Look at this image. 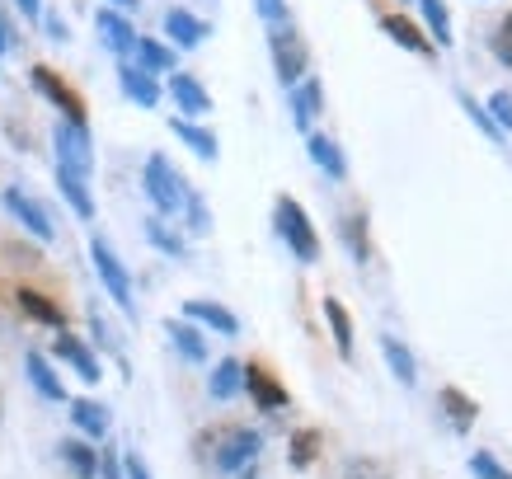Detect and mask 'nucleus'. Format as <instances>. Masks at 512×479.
<instances>
[{
  "mask_svg": "<svg viewBox=\"0 0 512 479\" xmlns=\"http://www.w3.org/2000/svg\"><path fill=\"white\" fill-rule=\"evenodd\" d=\"M123 475H127V479H151V470H146V461H141L137 451H132V456L123 461Z\"/></svg>",
  "mask_w": 512,
  "mask_h": 479,
  "instance_id": "obj_42",
  "label": "nucleus"
},
{
  "mask_svg": "<svg viewBox=\"0 0 512 479\" xmlns=\"http://www.w3.org/2000/svg\"><path fill=\"white\" fill-rule=\"evenodd\" d=\"M52 151H57V170L76 174V179H85V174L94 170V146H90V132L80 123H57L52 127Z\"/></svg>",
  "mask_w": 512,
  "mask_h": 479,
  "instance_id": "obj_2",
  "label": "nucleus"
},
{
  "mask_svg": "<svg viewBox=\"0 0 512 479\" xmlns=\"http://www.w3.org/2000/svg\"><path fill=\"white\" fill-rule=\"evenodd\" d=\"M306 146H311V160L329 174V179H343V174H348V160H343V151H339V146H334L329 137L311 132V141H306Z\"/></svg>",
  "mask_w": 512,
  "mask_h": 479,
  "instance_id": "obj_27",
  "label": "nucleus"
},
{
  "mask_svg": "<svg viewBox=\"0 0 512 479\" xmlns=\"http://www.w3.org/2000/svg\"><path fill=\"white\" fill-rule=\"evenodd\" d=\"M264 451V437L254 433V428H231V433H221V442L212 447V465L226 470V475H240L254 465V456Z\"/></svg>",
  "mask_w": 512,
  "mask_h": 479,
  "instance_id": "obj_5",
  "label": "nucleus"
},
{
  "mask_svg": "<svg viewBox=\"0 0 512 479\" xmlns=\"http://www.w3.org/2000/svg\"><path fill=\"white\" fill-rule=\"evenodd\" d=\"M273 226H278L282 245L292 249L301 263H315V259H320V235H315L311 217L301 212V202L278 198V207H273Z\"/></svg>",
  "mask_w": 512,
  "mask_h": 479,
  "instance_id": "obj_1",
  "label": "nucleus"
},
{
  "mask_svg": "<svg viewBox=\"0 0 512 479\" xmlns=\"http://www.w3.org/2000/svg\"><path fill=\"white\" fill-rule=\"evenodd\" d=\"M146 240H151V245L156 249H165V254H174V259H179V254H184V240H179V235L170 231V226H165V221H146Z\"/></svg>",
  "mask_w": 512,
  "mask_h": 479,
  "instance_id": "obj_33",
  "label": "nucleus"
},
{
  "mask_svg": "<svg viewBox=\"0 0 512 479\" xmlns=\"http://www.w3.org/2000/svg\"><path fill=\"white\" fill-rule=\"evenodd\" d=\"M381 29L395 38V43L404 47V52H419V57H433V43L423 38V29L414 24V19H404V15H381Z\"/></svg>",
  "mask_w": 512,
  "mask_h": 479,
  "instance_id": "obj_15",
  "label": "nucleus"
},
{
  "mask_svg": "<svg viewBox=\"0 0 512 479\" xmlns=\"http://www.w3.org/2000/svg\"><path fill=\"white\" fill-rule=\"evenodd\" d=\"M132 52H137V66L151 71V76H156V71H174V52L165 43H156V38H137Z\"/></svg>",
  "mask_w": 512,
  "mask_h": 479,
  "instance_id": "obj_30",
  "label": "nucleus"
},
{
  "mask_svg": "<svg viewBox=\"0 0 512 479\" xmlns=\"http://www.w3.org/2000/svg\"><path fill=\"white\" fill-rule=\"evenodd\" d=\"M484 113L494 118V127H498V132H503V127H508V132H512V94H503V90H498L494 99H489V109H484Z\"/></svg>",
  "mask_w": 512,
  "mask_h": 479,
  "instance_id": "obj_38",
  "label": "nucleus"
},
{
  "mask_svg": "<svg viewBox=\"0 0 512 479\" xmlns=\"http://www.w3.org/2000/svg\"><path fill=\"white\" fill-rule=\"evenodd\" d=\"M494 57H498L503 66H512V15L494 29Z\"/></svg>",
  "mask_w": 512,
  "mask_h": 479,
  "instance_id": "obj_39",
  "label": "nucleus"
},
{
  "mask_svg": "<svg viewBox=\"0 0 512 479\" xmlns=\"http://www.w3.org/2000/svg\"><path fill=\"white\" fill-rule=\"evenodd\" d=\"M240 390H245V367H240L235 357L217 362V367H212V381H207V395H212V400H235Z\"/></svg>",
  "mask_w": 512,
  "mask_h": 479,
  "instance_id": "obj_18",
  "label": "nucleus"
},
{
  "mask_svg": "<svg viewBox=\"0 0 512 479\" xmlns=\"http://www.w3.org/2000/svg\"><path fill=\"white\" fill-rule=\"evenodd\" d=\"M423 5V19L433 29V47H451V10L447 0H419Z\"/></svg>",
  "mask_w": 512,
  "mask_h": 479,
  "instance_id": "obj_32",
  "label": "nucleus"
},
{
  "mask_svg": "<svg viewBox=\"0 0 512 479\" xmlns=\"http://www.w3.org/2000/svg\"><path fill=\"white\" fill-rule=\"evenodd\" d=\"M170 94L174 104L184 109V118H198V113H212V94L202 90L193 76H170Z\"/></svg>",
  "mask_w": 512,
  "mask_h": 479,
  "instance_id": "obj_17",
  "label": "nucleus"
},
{
  "mask_svg": "<svg viewBox=\"0 0 512 479\" xmlns=\"http://www.w3.org/2000/svg\"><path fill=\"white\" fill-rule=\"evenodd\" d=\"M437 409L447 414V428H451V433H470V428H475V418H480V404L470 400V395H461L456 386H442V390H437Z\"/></svg>",
  "mask_w": 512,
  "mask_h": 479,
  "instance_id": "obj_9",
  "label": "nucleus"
},
{
  "mask_svg": "<svg viewBox=\"0 0 512 479\" xmlns=\"http://www.w3.org/2000/svg\"><path fill=\"white\" fill-rule=\"evenodd\" d=\"M470 475L475 479H512V470L508 465H498L489 451H475V456H470Z\"/></svg>",
  "mask_w": 512,
  "mask_h": 479,
  "instance_id": "obj_36",
  "label": "nucleus"
},
{
  "mask_svg": "<svg viewBox=\"0 0 512 479\" xmlns=\"http://www.w3.org/2000/svg\"><path fill=\"white\" fill-rule=\"evenodd\" d=\"M24 19H43V0H15Z\"/></svg>",
  "mask_w": 512,
  "mask_h": 479,
  "instance_id": "obj_44",
  "label": "nucleus"
},
{
  "mask_svg": "<svg viewBox=\"0 0 512 479\" xmlns=\"http://www.w3.org/2000/svg\"><path fill=\"white\" fill-rule=\"evenodd\" d=\"M113 5H123V10H137V0H113Z\"/></svg>",
  "mask_w": 512,
  "mask_h": 479,
  "instance_id": "obj_47",
  "label": "nucleus"
},
{
  "mask_svg": "<svg viewBox=\"0 0 512 479\" xmlns=\"http://www.w3.org/2000/svg\"><path fill=\"white\" fill-rule=\"evenodd\" d=\"M165 334H170V343L179 348V357H188V362H207V339H202L188 320H170Z\"/></svg>",
  "mask_w": 512,
  "mask_h": 479,
  "instance_id": "obj_24",
  "label": "nucleus"
},
{
  "mask_svg": "<svg viewBox=\"0 0 512 479\" xmlns=\"http://www.w3.org/2000/svg\"><path fill=\"white\" fill-rule=\"evenodd\" d=\"M10 47H15V33H10V24H5V19H0V57H5V52H10Z\"/></svg>",
  "mask_w": 512,
  "mask_h": 479,
  "instance_id": "obj_45",
  "label": "nucleus"
},
{
  "mask_svg": "<svg viewBox=\"0 0 512 479\" xmlns=\"http://www.w3.org/2000/svg\"><path fill=\"white\" fill-rule=\"evenodd\" d=\"M245 390L254 395L259 409H287V390H282V381H273L264 367H245Z\"/></svg>",
  "mask_w": 512,
  "mask_h": 479,
  "instance_id": "obj_14",
  "label": "nucleus"
},
{
  "mask_svg": "<svg viewBox=\"0 0 512 479\" xmlns=\"http://www.w3.org/2000/svg\"><path fill=\"white\" fill-rule=\"evenodd\" d=\"M325 320H329V329H334L339 357H353V320H348V310H343V301L325 296Z\"/></svg>",
  "mask_w": 512,
  "mask_h": 479,
  "instance_id": "obj_29",
  "label": "nucleus"
},
{
  "mask_svg": "<svg viewBox=\"0 0 512 479\" xmlns=\"http://www.w3.org/2000/svg\"><path fill=\"white\" fill-rule=\"evenodd\" d=\"M240 479H259V475H254V465H249V470H240Z\"/></svg>",
  "mask_w": 512,
  "mask_h": 479,
  "instance_id": "obj_48",
  "label": "nucleus"
},
{
  "mask_svg": "<svg viewBox=\"0 0 512 479\" xmlns=\"http://www.w3.org/2000/svg\"><path fill=\"white\" fill-rule=\"evenodd\" d=\"M146 198L156 202V212H179L184 207V198H188V184L179 179V170H174L165 155H151L146 160Z\"/></svg>",
  "mask_w": 512,
  "mask_h": 479,
  "instance_id": "obj_4",
  "label": "nucleus"
},
{
  "mask_svg": "<svg viewBox=\"0 0 512 479\" xmlns=\"http://www.w3.org/2000/svg\"><path fill=\"white\" fill-rule=\"evenodd\" d=\"M381 357H386L390 376H395L400 386H419V362H414V353H409V343H400L395 334H386V339H381Z\"/></svg>",
  "mask_w": 512,
  "mask_h": 479,
  "instance_id": "obj_12",
  "label": "nucleus"
},
{
  "mask_svg": "<svg viewBox=\"0 0 512 479\" xmlns=\"http://www.w3.org/2000/svg\"><path fill=\"white\" fill-rule=\"evenodd\" d=\"M118 80H123V94L132 99V104H141V109H156L160 104V80L151 76V71H141V66H123Z\"/></svg>",
  "mask_w": 512,
  "mask_h": 479,
  "instance_id": "obj_13",
  "label": "nucleus"
},
{
  "mask_svg": "<svg viewBox=\"0 0 512 479\" xmlns=\"http://www.w3.org/2000/svg\"><path fill=\"white\" fill-rule=\"evenodd\" d=\"M184 320L217 329V334H226V339H235V334H240V320H235L226 306H217V301H188V306H184Z\"/></svg>",
  "mask_w": 512,
  "mask_h": 479,
  "instance_id": "obj_11",
  "label": "nucleus"
},
{
  "mask_svg": "<svg viewBox=\"0 0 512 479\" xmlns=\"http://www.w3.org/2000/svg\"><path fill=\"white\" fill-rule=\"evenodd\" d=\"M62 461H66V470L76 479H94L99 475V451L90 447V442H62Z\"/></svg>",
  "mask_w": 512,
  "mask_h": 479,
  "instance_id": "obj_26",
  "label": "nucleus"
},
{
  "mask_svg": "<svg viewBox=\"0 0 512 479\" xmlns=\"http://www.w3.org/2000/svg\"><path fill=\"white\" fill-rule=\"evenodd\" d=\"M57 188H62V198L71 202V212H76L80 221H94V198H90V188H85V179L57 170Z\"/></svg>",
  "mask_w": 512,
  "mask_h": 479,
  "instance_id": "obj_28",
  "label": "nucleus"
},
{
  "mask_svg": "<svg viewBox=\"0 0 512 479\" xmlns=\"http://www.w3.org/2000/svg\"><path fill=\"white\" fill-rule=\"evenodd\" d=\"M165 33H170L174 47H198L207 38V24L198 15H188V10H170L165 15Z\"/></svg>",
  "mask_w": 512,
  "mask_h": 479,
  "instance_id": "obj_20",
  "label": "nucleus"
},
{
  "mask_svg": "<svg viewBox=\"0 0 512 479\" xmlns=\"http://www.w3.org/2000/svg\"><path fill=\"white\" fill-rule=\"evenodd\" d=\"M71 423H76L85 437H104L109 433V409L99 400H71Z\"/></svg>",
  "mask_w": 512,
  "mask_h": 479,
  "instance_id": "obj_22",
  "label": "nucleus"
},
{
  "mask_svg": "<svg viewBox=\"0 0 512 479\" xmlns=\"http://www.w3.org/2000/svg\"><path fill=\"white\" fill-rule=\"evenodd\" d=\"M348 479H386V470L372 461H348Z\"/></svg>",
  "mask_w": 512,
  "mask_h": 479,
  "instance_id": "obj_41",
  "label": "nucleus"
},
{
  "mask_svg": "<svg viewBox=\"0 0 512 479\" xmlns=\"http://www.w3.org/2000/svg\"><path fill=\"white\" fill-rule=\"evenodd\" d=\"M5 212H10V217H15L19 226L33 235V240H52V221H47V212L29 198V193H19V188H5Z\"/></svg>",
  "mask_w": 512,
  "mask_h": 479,
  "instance_id": "obj_8",
  "label": "nucleus"
},
{
  "mask_svg": "<svg viewBox=\"0 0 512 479\" xmlns=\"http://www.w3.org/2000/svg\"><path fill=\"white\" fill-rule=\"evenodd\" d=\"M57 357H62V362H71V367L80 371V381H99V357L90 353V348H85V343L76 339V334H62V339H57Z\"/></svg>",
  "mask_w": 512,
  "mask_h": 479,
  "instance_id": "obj_19",
  "label": "nucleus"
},
{
  "mask_svg": "<svg viewBox=\"0 0 512 479\" xmlns=\"http://www.w3.org/2000/svg\"><path fill=\"white\" fill-rule=\"evenodd\" d=\"M320 104H325V90H320V80H306V85L292 94V118H296V127H301V132H311V123H315V113H320Z\"/></svg>",
  "mask_w": 512,
  "mask_h": 479,
  "instance_id": "obj_25",
  "label": "nucleus"
},
{
  "mask_svg": "<svg viewBox=\"0 0 512 479\" xmlns=\"http://www.w3.org/2000/svg\"><path fill=\"white\" fill-rule=\"evenodd\" d=\"M456 99H461V109H466V118H470V123H475V127H480L484 137H489V141H503V132H498V127H494V118H489V113H484L480 104L470 99V94H456Z\"/></svg>",
  "mask_w": 512,
  "mask_h": 479,
  "instance_id": "obj_35",
  "label": "nucleus"
},
{
  "mask_svg": "<svg viewBox=\"0 0 512 479\" xmlns=\"http://www.w3.org/2000/svg\"><path fill=\"white\" fill-rule=\"evenodd\" d=\"M24 367H29V381H33V390H38L43 400H66V386L57 381V371L47 367L43 353H29L24 357Z\"/></svg>",
  "mask_w": 512,
  "mask_h": 479,
  "instance_id": "obj_23",
  "label": "nucleus"
},
{
  "mask_svg": "<svg viewBox=\"0 0 512 479\" xmlns=\"http://www.w3.org/2000/svg\"><path fill=\"white\" fill-rule=\"evenodd\" d=\"M99 475H104V479H123V465H118V456H99Z\"/></svg>",
  "mask_w": 512,
  "mask_h": 479,
  "instance_id": "obj_43",
  "label": "nucleus"
},
{
  "mask_svg": "<svg viewBox=\"0 0 512 479\" xmlns=\"http://www.w3.org/2000/svg\"><path fill=\"white\" fill-rule=\"evenodd\" d=\"M254 5H259V15H264L273 29H287V5H282V0H254Z\"/></svg>",
  "mask_w": 512,
  "mask_h": 479,
  "instance_id": "obj_40",
  "label": "nucleus"
},
{
  "mask_svg": "<svg viewBox=\"0 0 512 479\" xmlns=\"http://www.w3.org/2000/svg\"><path fill=\"white\" fill-rule=\"evenodd\" d=\"M343 240H348V249H353L357 263H367V254H372V249H367V221L348 217V221H343Z\"/></svg>",
  "mask_w": 512,
  "mask_h": 479,
  "instance_id": "obj_34",
  "label": "nucleus"
},
{
  "mask_svg": "<svg viewBox=\"0 0 512 479\" xmlns=\"http://www.w3.org/2000/svg\"><path fill=\"white\" fill-rule=\"evenodd\" d=\"M29 80H33V90L43 94V99H52V104L66 113V123H80V127H85V104H80V94L71 90V85H66L57 71H47V66H33Z\"/></svg>",
  "mask_w": 512,
  "mask_h": 479,
  "instance_id": "obj_7",
  "label": "nucleus"
},
{
  "mask_svg": "<svg viewBox=\"0 0 512 479\" xmlns=\"http://www.w3.org/2000/svg\"><path fill=\"white\" fill-rule=\"evenodd\" d=\"M15 301H19V310L29 315V320H38V325H52V329H62L66 325V315L52 301H47L43 292H33V287H19L15 292Z\"/></svg>",
  "mask_w": 512,
  "mask_h": 479,
  "instance_id": "obj_21",
  "label": "nucleus"
},
{
  "mask_svg": "<svg viewBox=\"0 0 512 479\" xmlns=\"http://www.w3.org/2000/svg\"><path fill=\"white\" fill-rule=\"evenodd\" d=\"M94 29H99L104 47H109V52H118V57L137 47V29H132V19L118 15V10H99V15H94Z\"/></svg>",
  "mask_w": 512,
  "mask_h": 479,
  "instance_id": "obj_10",
  "label": "nucleus"
},
{
  "mask_svg": "<svg viewBox=\"0 0 512 479\" xmlns=\"http://www.w3.org/2000/svg\"><path fill=\"white\" fill-rule=\"evenodd\" d=\"M306 62H311V57H306V43H301L292 29L273 33V71H278V80L287 85V90H296V85H301Z\"/></svg>",
  "mask_w": 512,
  "mask_h": 479,
  "instance_id": "obj_6",
  "label": "nucleus"
},
{
  "mask_svg": "<svg viewBox=\"0 0 512 479\" xmlns=\"http://www.w3.org/2000/svg\"><path fill=\"white\" fill-rule=\"evenodd\" d=\"M43 24H47V33H52V38H62V43H66V24H62V19H52V15H47Z\"/></svg>",
  "mask_w": 512,
  "mask_h": 479,
  "instance_id": "obj_46",
  "label": "nucleus"
},
{
  "mask_svg": "<svg viewBox=\"0 0 512 479\" xmlns=\"http://www.w3.org/2000/svg\"><path fill=\"white\" fill-rule=\"evenodd\" d=\"M170 132H174V137H179V141H184L188 151H198V160H207V165H212V160H217V155H221L217 137H212L207 127L188 123V118H170Z\"/></svg>",
  "mask_w": 512,
  "mask_h": 479,
  "instance_id": "obj_16",
  "label": "nucleus"
},
{
  "mask_svg": "<svg viewBox=\"0 0 512 479\" xmlns=\"http://www.w3.org/2000/svg\"><path fill=\"white\" fill-rule=\"evenodd\" d=\"M90 259H94L99 282H104V292L118 301V310H123V315H137V306H132V278H127L123 259L113 254L109 240H99V235H94V240H90Z\"/></svg>",
  "mask_w": 512,
  "mask_h": 479,
  "instance_id": "obj_3",
  "label": "nucleus"
},
{
  "mask_svg": "<svg viewBox=\"0 0 512 479\" xmlns=\"http://www.w3.org/2000/svg\"><path fill=\"white\" fill-rule=\"evenodd\" d=\"M184 212H188V226H193V235H207V231H212V212H207V202H202L198 193H188V198H184Z\"/></svg>",
  "mask_w": 512,
  "mask_h": 479,
  "instance_id": "obj_37",
  "label": "nucleus"
},
{
  "mask_svg": "<svg viewBox=\"0 0 512 479\" xmlns=\"http://www.w3.org/2000/svg\"><path fill=\"white\" fill-rule=\"evenodd\" d=\"M315 456H320V433H315V428H301V433H292V447H287V461H292V470H311Z\"/></svg>",
  "mask_w": 512,
  "mask_h": 479,
  "instance_id": "obj_31",
  "label": "nucleus"
}]
</instances>
